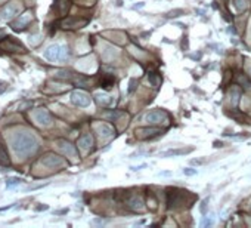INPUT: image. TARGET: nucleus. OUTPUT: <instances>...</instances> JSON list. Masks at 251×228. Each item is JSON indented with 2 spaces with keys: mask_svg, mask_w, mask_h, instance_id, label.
I'll return each mask as SVG.
<instances>
[{
  "mask_svg": "<svg viewBox=\"0 0 251 228\" xmlns=\"http://www.w3.org/2000/svg\"><path fill=\"white\" fill-rule=\"evenodd\" d=\"M37 147H38V142L35 136L28 132H16L12 138V148L16 153V156H19L22 159L33 154L37 150Z\"/></svg>",
  "mask_w": 251,
  "mask_h": 228,
  "instance_id": "obj_1",
  "label": "nucleus"
},
{
  "mask_svg": "<svg viewBox=\"0 0 251 228\" xmlns=\"http://www.w3.org/2000/svg\"><path fill=\"white\" fill-rule=\"evenodd\" d=\"M167 207L169 209H179L180 205H186L188 203V199H189V191H185V190H177V188H169L167 191Z\"/></svg>",
  "mask_w": 251,
  "mask_h": 228,
  "instance_id": "obj_2",
  "label": "nucleus"
},
{
  "mask_svg": "<svg viewBox=\"0 0 251 228\" xmlns=\"http://www.w3.org/2000/svg\"><path fill=\"white\" fill-rule=\"evenodd\" d=\"M45 58L52 61V62H56V61H67L69 57L68 47L62 45H50L47 49L45 50Z\"/></svg>",
  "mask_w": 251,
  "mask_h": 228,
  "instance_id": "obj_3",
  "label": "nucleus"
},
{
  "mask_svg": "<svg viewBox=\"0 0 251 228\" xmlns=\"http://www.w3.org/2000/svg\"><path fill=\"white\" fill-rule=\"evenodd\" d=\"M145 120L148 123H151V125H155V123H166V122H169V117H167V114L164 113V111H161V110H152V111H149L145 116Z\"/></svg>",
  "mask_w": 251,
  "mask_h": 228,
  "instance_id": "obj_4",
  "label": "nucleus"
},
{
  "mask_svg": "<svg viewBox=\"0 0 251 228\" xmlns=\"http://www.w3.org/2000/svg\"><path fill=\"white\" fill-rule=\"evenodd\" d=\"M71 102L77 107H87L90 104V96L84 92H80V91H75L71 93Z\"/></svg>",
  "mask_w": 251,
  "mask_h": 228,
  "instance_id": "obj_5",
  "label": "nucleus"
},
{
  "mask_svg": "<svg viewBox=\"0 0 251 228\" xmlns=\"http://www.w3.org/2000/svg\"><path fill=\"white\" fill-rule=\"evenodd\" d=\"M42 164L46 166V168H49V169H55V168H59V166H62L64 164V160L61 159L59 156L56 154H46L45 157L42 159Z\"/></svg>",
  "mask_w": 251,
  "mask_h": 228,
  "instance_id": "obj_6",
  "label": "nucleus"
},
{
  "mask_svg": "<svg viewBox=\"0 0 251 228\" xmlns=\"http://www.w3.org/2000/svg\"><path fill=\"white\" fill-rule=\"evenodd\" d=\"M33 117H34L35 122L42 126H49L52 123V117H50V114L47 113V110H45V108L35 110L34 113H33Z\"/></svg>",
  "mask_w": 251,
  "mask_h": 228,
  "instance_id": "obj_7",
  "label": "nucleus"
},
{
  "mask_svg": "<svg viewBox=\"0 0 251 228\" xmlns=\"http://www.w3.org/2000/svg\"><path fill=\"white\" fill-rule=\"evenodd\" d=\"M136 136L139 139H152L157 135H161L162 130L160 129H155V127H143V129H136Z\"/></svg>",
  "mask_w": 251,
  "mask_h": 228,
  "instance_id": "obj_8",
  "label": "nucleus"
},
{
  "mask_svg": "<svg viewBox=\"0 0 251 228\" xmlns=\"http://www.w3.org/2000/svg\"><path fill=\"white\" fill-rule=\"evenodd\" d=\"M58 148L61 150L64 154H67L68 157H77V150L74 148V145L72 144H69V142H67V141H58Z\"/></svg>",
  "mask_w": 251,
  "mask_h": 228,
  "instance_id": "obj_9",
  "label": "nucleus"
},
{
  "mask_svg": "<svg viewBox=\"0 0 251 228\" xmlns=\"http://www.w3.org/2000/svg\"><path fill=\"white\" fill-rule=\"evenodd\" d=\"M87 22H89V19H84V18H68L62 22V25H64V28H81Z\"/></svg>",
  "mask_w": 251,
  "mask_h": 228,
  "instance_id": "obj_10",
  "label": "nucleus"
},
{
  "mask_svg": "<svg viewBox=\"0 0 251 228\" xmlns=\"http://www.w3.org/2000/svg\"><path fill=\"white\" fill-rule=\"evenodd\" d=\"M18 12H19V6L15 5V3H12V5L5 6V8L0 11V15H2L3 19H11V18H13L15 15H18Z\"/></svg>",
  "mask_w": 251,
  "mask_h": 228,
  "instance_id": "obj_11",
  "label": "nucleus"
},
{
  "mask_svg": "<svg viewBox=\"0 0 251 228\" xmlns=\"http://www.w3.org/2000/svg\"><path fill=\"white\" fill-rule=\"evenodd\" d=\"M3 47L8 49V50H11V52H25V47L21 43H16L12 37L6 39V43L3 45Z\"/></svg>",
  "mask_w": 251,
  "mask_h": 228,
  "instance_id": "obj_12",
  "label": "nucleus"
},
{
  "mask_svg": "<svg viewBox=\"0 0 251 228\" xmlns=\"http://www.w3.org/2000/svg\"><path fill=\"white\" fill-rule=\"evenodd\" d=\"M194 147H188V148H177V150H169V151H164L160 153V157H171V156H185L191 151H194Z\"/></svg>",
  "mask_w": 251,
  "mask_h": 228,
  "instance_id": "obj_13",
  "label": "nucleus"
},
{
  "mask_svg": "<svg viewBox=\"0 0 251 228\" xmlns=\"http://www.w3.org/2000/svg\"><path fill=\"white\" fill-rule=\"evenodd\" d=\"M126 203H127V206H129L132 210H142V209H143V200H142L140 197H137V195H132Z\"/></svg>",
  "mask_w": 251,
  "mask_h": 228,
  "instance_id": "obj_14",
  "label": "nucleus"
},
{
  "mask_svg": "<svg viewBox=\"0 0 251 228\" xmlns=\"http://www.w3.org/2000/svg\"><path fill=\"white\" fill-rule=\"evenodd\" d=\"M30 18H31V16H30V13H25V15L21 16L18 21L12 22V28H13V30H16V31H18V30H24V28L27 27V24L30 22Z\"/></svg>",
  "mask_w": 251,
  "mask_h": 228,
  "instance_id": "obj_15",
  "label": "nucleus"
},
{
  "mask_svg": "<svg viewBox=\"0 0 251 228\" xmlns=\"http://www.w3.org/2000/svg\"><path fill=\"white\" fill-rule=\"evenodd\" d=\"M99 85H101V88H103V89H111L115 85V77L112 74H105L102 79H101Z\"/></svg>",
  "mask_w": 251,
  "mask_h": 228,
  "instance_id": "obj_16",
  "label": "nucleus"
},
{
  "mask_svg": "<svg viewBox=\"0 0 251 228\" xmlns=\"http://www.w3.org/2000/svg\"><path fill=\"white\" fill-rule=\"evenodd\" d=\"M0 164H2V166H9V164H11L8 151L5 148V144L2 142V139H0Z\"/></svg>",
  "mask_w": 251,
  "mask_h": 228,
  "instance_id": "obj_17",
  "label": "nucleus"
},
{
  "mask_svg": "<svg viewBox=\"0 0 251 228\" xmlns=\"http://www.w3.org/2000/svg\"><path fill=\"white\" fill-rule=\"evenodd\" d=\"M79 145H80V148L83 150H89L93 145V138L92 135H84V136H81L79 139Z\"/></svg>",
  "mask_w": 251,
  "mask_h": 228,
  "instance_id": "obj_18",
  "label": "nucleus"
},
{
  "mask_svg": "<svg viewBox=\"0 0 251 228\" xmlns=\"http://www.w3.org/2000/svg\"><path fill=\"white\" fill-rule=\"evenodd\" d=\"M56 6L59 8V13L65 15L69 9V0H58Z\"/></svg>",
  "mask_w": 251,
  "mask_h": 228,
  "instance_id": "obj_19",
  "label": "nucleus"
},
{
  "mask_svg": "<svg viewBox=\"0 0 251 228\" xmlns=\"http://www.w3.org/2000/svg\"><path fill=\"white\" fill-rule=\"evenodd\" d=\"M96 129H98V130L101 132V136H103V138H105V136H111V135L114 133V130H112L111 127H108V126H106V125H101V126H98Z\"/></svg>",
  "mask_w": 251,
  "mask_h": 228,
  "instance_id": "obj_20",
  "label": "nucleus"
},
{
  "mask_svg": "<svg viewBox=\"0 0 251 228\" xmlns=\"http://www.w3.org/2000/svg\"><path fill=\"white\" fill-rule=\"evenodd\" d=\"M182 15H185V11H183V9H173V11L167 12L166 18H167V19H173V18H177V16H182Z\"/></svg>",
  "mask_w": 251,
  "mask_h": 228,
  "instance_id": "obj_21",
  "label": "nucleus"
},
{
  "mask_svg": "<svg viewBox=\"0 0 251 228\" xmlns=\"http://www.w3.org/2000/svg\"><path fill=\"white\" fill-rule=\"evenodd\" d=\"M208 202H210V197H206L204 200H202V203H201V206H199V210H201V213L206 216L207 213V209H208Z\"/></svg>",
  "mask_w": 251,
  "mask_h": 228,
  "instance_id": "obj_22",
  "label": "nucleus"
},
{
  "mask_svg": "<svg viewBox=\"0 0 251 228\" xmlns=\"http://www.w3.org/2000/svg\"><path fill=\"white\" fill-rule=\"evenodd\" d=\"M19 184H21V179H19V178H9V179L6 181V185H8L9 188L16 187V185H19Z\"/></svg>",
  "mask_w": 251,
  "mask_h": 228,
  "instance_id": "obj_23",
  "label": "nucleus"
},
{
  "mask_svg": "<svg viewBox=\"0 0 251 228\" xmlns=\"http://www.w3.org/2000/svg\"><path fill=\"white\" fill-rule=\"evenodd\" d=\"M235 6H236V9L239 12H242L247 8V3H245V0H235Z\"/></svg>",
  "mask_w": 251,
  "mask_h": 228,
  "instance_id": "obj_24",
  "label": "nucleus"
},
{
  "mask_svg": "<svg viewBox=\"0 0 251 228\" xmlns=\"http://www.w3.org/2000/svg\"><path fill=\"white\" fill-rule=\"evenodd\" d=\"M213 222H214V216H213V215H211L210 218L206 216L202 221H201V227H208V225H211Z\"/></svg>",
  "mask_w": 251,
  "mask_h": 228,
  "instance_id": "obj_25",
  "label": "nucleus"
},
{
  "mask_svg": "<svg viewBox=\"0 0 251 228\" xmlns=\"http://www.w3.org/2000/svg\"><path fill=\"white\" fill-rule=\"evenodd\" d=\"M106 96H103V95H98L96 96V101L99 104H102V105H108V104H111V99L108 98V99H105Z\"/></svg>",
  "mask_w": 251,
  "mask_h": 228,
  "instance_id": "obj_26",
  "label": "nucleus"
},
{
  "mask_svg": "<svg viewBox=\"0 0 251 228\" xmlns=\"http://www.w3.org/2000/svg\"><path fill=\"white\" fill-rule=\"evenodd\" d=\"M136 86H137V79H132V80H130V83H129V93L135 92Z\"/></svg>",
  "mask_w": 251,
  "mask_h": 228,
  "instance_id": "obj_27",
  "label": "nucleus"
},
{
  "mask_svg": "<svg viewBox=\"0 0 251 228\" xmlns=\"http://www.w3.org/2000/svg\"><path fill=\"white\" fill-rule=\"evenodd\" d=\"M183 173H185L186 176H194V175H196V169H194V168H185V169H183Z\"/></svg>",
  "mask_w": 251,
  "mask_h": 228,
  "instance_id": "obj_28",
  "label": "nucleus"
},
{
  "mask_svg": "<svg viewBox=\"0 0 251 228\" xmlns=\"http://www.w3.org/2000/svg\"><path fill=\"white\" fill-rule=\"evenodd\" d=\"M149 80H151V83L152 85H160L161 80L157 77V76H154V74H149Z\"/></svg>",
  "mask_w": 251,
  "mask_h": 228,
  "instance_id": "obj_29",
  "label": "nucleus"
},
{
  "mask_svg": "<svg viewBox=\"0 0 251 228\" xmlns=\"http://www.w3.org/2000/svg\"><path fill=\"white\" fill-rule=\"evenodd\" d=\"M236 99L239 101V91L232 92V101H233V104H236Z\"/></svg>",
  "mask_w": 251,
  "mask_h": 228,
  "instance_id": "obj_30",
  "label": "nucleus"
},
{
  "mask_svg": "<svg viewBox=\"0 0 251 228\" xmlns=\"http://www.w3.org/2000/svg\"><path fill=\"white\" fill-rule=\"evenodd\" d=\"M145 168H146V164H139V166H132V168H130V171L137 172V171H140V169H145Z\"/></svg>",
  "mask_w": 251,
  "mask_h": 228,
  "instance_id": "obj_31",
  "label": "nucleus"
},
{
  "mask_svg": "<svg viewBox=\"0 0 251 228\" xmlns=\"http://www.w3.org/2000/svg\"><path fill=\"white\" fill-rule=\"evenodd\" d=\"M123 113H106L105 116L106 117H111V119H114V117H118V116H121Z\"/></svg>",
  "mask_w": 251,
  "mask_h": 228,
  "instance_id": "obj_32",
  "label": "nucleus"
},
{
  "mask_svg": "<svg viewBox=\"0 0 251 228\" xmlns=\"http://www.w3.org/2000/svg\"><path fill=\"white\" fill-rule=\"evenodd\" d=\"M143 5H145V3H143V2H139V3H137V5H135V6H133V8H132V9H140V8H142V6H143Z\"/></svg>",
  "mask_w": 251,
  "mask_h": 228,
  "instance_id": "obj_33",
  "label": "nucleus"
},
{
  "mask_svg": "<svg viewBox=\"0 0 251 228\" xmlns=\"http://www.w3.org/2000/svg\"><path fill=\"white\" fill-rule=\"evenodd\" d=\"M115 5L117 6H123V0H115Z\"/></svg>",
  "mask_w": 251,
  "mask_h": 228,
  "instance_id": "obj_34",
  "label": "nucleus"
},
{
  "mask_svg": "<svg viewBox=\"0 0 251 228\" xmlns=\"http://www.w3.org/2000/svg\"><path fill=\"white\" fill-rule=\"evenodd\" d=\"M211 6H213V8H214V9H219V5H217L216 2H214V3H213V5H211Z\"/></svg>",
  "mask_w": 251,
  "mask_h": 228,
  "instance_id": "obj_35",
  "label": "nucleus"
},
{
  "mask_svg": "<svg viewBox=\"0 0 251 228\" xmlns=\"http://www.w3.org/2000/svg\"><path fill=\"white\" fill-rule=\"evenodd\" d=\"M160 175H171V172H161Z\"/></svg>",
  "mask_w": 251,
  "mask_h": 228,
  "instance_id": "obj_36",
  "label": "nucleus"
},
{
  "mask_svg": "<svg viewBox=\"0 0 251 228\" xmlns=\"http://www.w3.org/2000/svg\"><path fill=\"white\" fill-rule=\"evenodd\" d=\"M0 37H5V31L3 30H0Z\"/></svg>",
  "mask_w": 251,
  "mask_h": 228,
  "instance_id": "obj_37",
  "label": "nucleus"
}]
</instances>
